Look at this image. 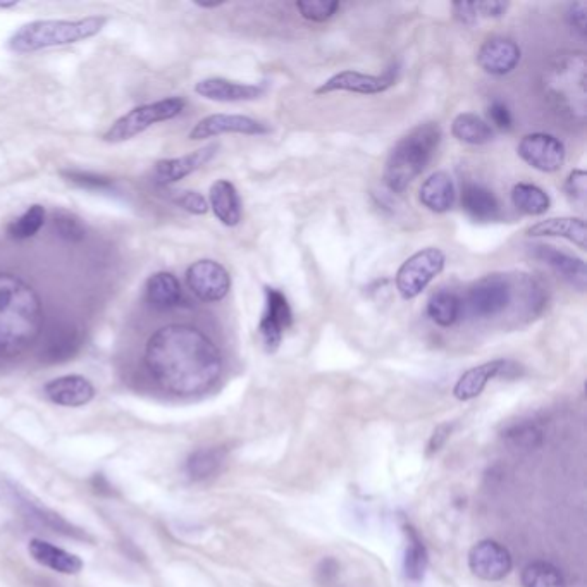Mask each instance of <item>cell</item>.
Wrapping results in <instances>:
<instances>
[{"instance_id":"6da1fadb","label":"cell","mask_w":587,"mask_h":587,"mask_svg":"<svg viewBox=\"0 0 587 587\" xmlns=\"http://www.w3.org/2000/svg\"><path fill=\"white\" fill-rule=\"evenodd\" d=\"M143 362L155 384L174 396L202 395L223 374L216 343L190 324L157 329L147 341Z\"/></svg>"},{"instance_id":"7a4b0ae2","label":"cell","mask_w":587,"mask_h":587,"mask_svg":"<svg viewBox=\"0 0 587 587\" xmlns=\"http://www.w3.org/2000/svg\"><path fill=\"white\" fill-rule=\"evenodd\" d=\"M42 328L37 291L11 272H0V359H13L35 345Z\"/></svg>"},{"instance_id":"3957f363","label":"cell","mask_w":587,"mask_h":587,"mask_svg":"<svg viewBox=\"0 0 587 587\" xmlns=\"http://www.w3.org/2000/svg\"><path fill=\"white\" fill-rule=\"evenodd\" d=\"M587 59L581 50H567L551 57L543 76L544 100L569 123H586L587 116Z\"/></svg>"},{"instance_id":"277c9868","label":"cell","mask_w":587,"mask_h":587,"mask_svg":"<svg viewBox=\"0 0 587 587\" xmlns=\"http://www.w3.org/2000/svg\"><path fill=\"white\" fill-rule=\"evenodd\" d=\"M443 138V131L438 123H422L408 131L400 142L396 143L384 166V185L391 192L402 193L412 181L417 180L429 162L433 161Z\"/></svg>"},{"instance_id":"5b68a950","label":"cell","mask_w":587,"mask_h":587,"mask_svg":"<svg viewBox=\"0 0 587 587\" xmlns=\"http://www.w3.org/2000/svg\"><path fill=\"white\" fill-rule=\"evenodd\" d=\"M104 16L83 19H38L19 26L9 38V47L18 54H33L38 50L78 44L81 40L99 35L106 26Z\"/></svg>"},{"instance_id":"8992f818","label":"cell","mask_w":587,"mask_h":587,"mask_svg":"<svg viewBox=\"0 0 587 587\" xmlns=\"http://www.w3.org/2000/svg\"><path fill=\"white\" fill-rule=\"evenodd\" d=\"M185 106L186 102L181 97H169V99L157 100L152 104L135 107L112 124L104 135V140L107 143L126 142L130 138L140 135L143 131L149 130L150 126H154V124L178 118Z\"/></svg>"},{"instance_id":"52a82bcc","label":"cell","mask_w":587,"mask_h":587,"mask_svg":"<svg viewBox=\"0 0 587 587\" xmlns=\"http://www.w3.org/2000/svg\"><path fill=\"white\" fill-rule=\"evenodd\" d=\"M446 255L441 248H422L410 255L396 272L395 285L403 300L421 297L427 286L445 271Z\"/></svg>"},{"instance_id":"ba28073f","label":"cell","mask_w":587,"mask_h":587,"mask_svg":"<svg viewBox=\"0 0 587 587\" xmlns=\"http://www.w3.org/2000/svg\"><path fill=\"white\" fill-rule=\"evenodd\" d=\"M512 302V279L507 274H489L470 286L462 305L470 316L486 321L503 316Z\"/></svg>"},{"instance_id":"9c48e42d","label":"cell","mask_w":587,"mask_h":587,"mask_svg":"<svg viewBox=\"0 0 587 587\" xmlns=\"http://www.w3.org/2000/svg\"><path fill=\"white\" fill-rule=\"evenodd\" d=\"M81 329L71 321H54L38 336V359L45 364H61L73 359L81 348Z\"/></svg>"},{"instance_id":"30bf717a","label":"cell","mask_w":587,"mask_h":587,"mask_svg":"<svg viewBox=\"0 0 587 587\" xmlns=\"http://www.w3.org/2000/svg\"><path fill=\"white\" fill-rule=\"evenodd\" d=\"M266 307L259 322V336L267 352L278 350L286 331L293 326V310L283 291L272 286L264 288Z\"/></svg>"},{"instance_id":"8fae6325","label":"cell","mask_w":587,"mask_h":587,"mask_svg":"<svg viewBox=\"0 0 587 587\" xmlns=\"http://www.w3.org/2000/svg\"><path fill=\"white\" fill-rule=\"evenodd\" d=\"M517 154L527 166L539 173H557L567 159V150L562 140L550 133H529L522 136L517 145Z\"/></svg>"},{"instance_id":"7c38bea8","label":"cell","mask_w":587,"mask_h":587,"mask_svg":"<svg viewBox=\"0 0 587 587\" xmlns=\"http://www.w3.org/2000/svg\"><path fill=\"white\" fill-rule=\"evenodd\" d=\"M186 285L198 300L216 303L228 297L231 276L223 264L212 259H202L188 267Z\"/></svg>"},{"instance_id":"4fadbf2b","label":"cell","mask_w":587,"mask_h":587,"mask_svg":"<svg viewBox=\"0 0 587 587\" xmlns=\"http://www.w3.org/2000/svg\"><path fill=\"white\" fill-rule=\"evenodd\" d=\"M398 66H391L386 69L383 75H365L360 71H341L324 81L321 87L317 88V95H326L333 92L359 93V95H377L390 90L398 80Z\"/></svg>"},{"instance_id":"5bb4252c","label":"cell","mask_w":587,"mask_h":587,"mask_svg":"<svg viewBox=\"0 0 587 587\" xmlns=\"http://www.w3.org/2000/svg\"><path fill=\"white\" fill-rule=\"evenodd\" d=\"M271 133V128L259 119L243 116V114H211L200 119L190 131V140H207L221 135L259 136Z\"/></svg>"},{"instance_id":"9a60e30c","label":"cell","mask_w":587,"mask_h":587,"mask_svg":"<svg viewBox=\"0 0 587 587\" xmlns=\"http://www.w3.org/2000/svg\"><path fill=\"white\" fill-rule=\"evenodd\" d=\"M469 567L470 572L482 581H501L512 570V555L503 544L484 539L470 550Z\"/></svg>"},{"instance_id":"2e32d148","label":"cell","mask_w":587,"mask_h":587,"mask_svg":"<svg viewBox=\"0 0 587 587\" xmlns=\"http://www.w3.org/2000/svg\"><path fill=\"white\" fill-rule=\"evenodd\" d=\"M522 50L513 40L505 37L488 38L477 50L479 68L491 76L510 75L519 66Z\"/></svg>"},{"instance_id":"e0dca14e","label":"cell","mask_w":587,"mask_h":587,"mask_svg":"<svg viewBox=\"0 0 587 587\" xmlns=\"http://www.w3.org/2000/svg\"><path fill=\"white\" fill-rule=\"evenodd\" d=\"M219 145H207L202 149L195 150L192 154L176 157V159H164L154 166V178L159 185H173L178 181L185 180L186 176L195 173L198 169L211 162L217 154Z\"/></svg>"},{"instance_id":"ac0fdd59","label":"cell","mask_w":587,"mask_h":587,"mask_svg":"<svg viewBox=\"0 0 587 587\" xmlns=\"http://www.w3.org/2000/svg\"><path fill=\"white\" fill-rule=\"evenodd\" d=\"M195 92L212 100V102H248L257 100L266 93L264 85L254 83H240V81L226 80V78H205L195 85Z\"/></svg>"},{"instance_id":"d6986e66","label":"cell","mask_w":587,"mask_h":587,"mask_svg":"<svg viewBox=\"0 0 587 587\" xmlns=\"http://www.w3.org/2000/svg\"><path fill=\"white\" fill-rule=\"evenodd\" d=\"M45 396L59 407H83L95 398V386L87 377L71 374L52 379L45 384Z\"/></svg>"},{"instance_id":"ffe728a7","label":"cell","mask_w":587,"mask_h":587,"mask_svg":"<svg viewBox=\"0 0 587 587\" xmlns=\"http://www.w3.org/2000/svg\"><path fill=\"white\" fill-rule=\"evenodd\" d=\"M515 364L508 360L496 359L486 364L476 365L469 371H465L462 376L458 377L457 384L453 388V396L460 402H469L481 395L484 388L488 386L491 379L495 377L507 376L512 371Z\"/></svg>"},{"instance_id":"44dd1931","label":"cell","mask_w":587,"mask_h":587,"mask_svg":"<svg viewBox=\"0 0 587 587\" xmlns=\"http://www.w3.org/2000/svg\"><path fill=\"white\" fill-rule=\"evenodd\" d=\"M534 257L544 262L546 266H550L563 281L574 286L575 290L586 291L587 267L584 260L550 245L534 247Z\"/></svg>"},{"instance_id":"7402d4cb","label":"cell","mask_w":587,"mask_h":587,"mask_svg":"<svg viewBox=\"0 0 587 587\" xmlns=\"http://www.w3.org/2000/svg\"><path fill=\"white\" fill-rule=\"evenodd\" d=\"M531 238H563L574 243L575 247L586 250L587 231L584 217H550L532 224L526 231Z\"/></svg>"},{"instance_id":"603a6c76","label":"cell","mask_w":587,"mask_h":587,"mask_svg":"<svg viewBox=\"0 0 587 587\" xmlns=\"http://www.w3.org/2000/svg\"><path fill=\"white\" fill-rule=\"evenodd\" d=\"M419 200L427 211L434 214H446L453 209L457 202V188L452 176L446 171H436L431 174L419 190Z\"/></svg>"},{"instance_id":"cb8c5ba5","label":"cell","mask_w":587,"mask_h":587,"mask_svg":"<svg viewBox=\"0 0 587 587\" xmlns=\"http://www.w3.org/2000/svg\"><path fill=\"white\" fill-rule=\"evenodd\" d=\"M460 202L465 214L476 223H493L500 217V200L489 188L479 183H465Z\"/></svg>"},{"instance_id":"d4e9b609","label":"cell","mask_w":587,"mask_h":587,"mask_svg":"<svg viewBox=\"0 0 587 587\" xmlns=\"http://www.w3.org/2000/svg\"><path fill=\"white\" fill-rule=\"evenodd\" d=\"M28 551L35 562L59 574L75 575L83 569V562L78 555L44 539H31Z\"/></svg>"},{"instance_id":"484cf974","label":"cell","mask_w":587,"mask_h":587,"mask_svg":"<svg viewBox=\"0 0 587 587\" xmlns=\"http://www.w3.org/2000/svg\"><path fill=\"white\" fill-rule=\"evenodd\" d=\"M209 207L224 226L235 228L241 223L243 207L240 193L231 181L217 180L216 183H212L209 190Z\"/></svg>"},{"instance_id":"4316f807","label":"cell","mask_w":587,"mask_h":587,"mask_svg":"<svg viewBox=\"0 0 587 587\" xmlns=\"http://www.w3.org/2000/svg\"><path fill=\"white\" fill-rule=\"evenodd\" d=\"M145 300L155 310L176 309L183 302V288L171 272H155L145 285Z\"/></svg>"},{"instance_id":"83f0119b","label":"cell","mask_w":587,"mask_h":587,"mask_svg":"<svg viewBox=\"0 0 587 587\" xmlns=\"http://www.w3.org/2000/svg\"><path fill=\"white\" fill-rule=\"evenodd\" d=\"M226 458H228V452L223 446L198 448L186 458L185 474L188 479L195 482L207 481L219 474V470L226 464Z\"/></svg>"},{"instance_id":"f1b7e54d","label":"cell","mask_w":587,"mask_h":587,"mask_svg":"<svg viewBox=\"0 0 587 587\" xmlns=\"http://www.w3.org/2000/svg\"><path fill=\"white\" fill-rule=\"evenodd\" d=\"M403 532L407 538V548H405V557H403V572H405L407 581L421 582L426 575L427 565H429L426 544L419 536V532L415 531L414 526L405 524Z\"/></svg>"},{"instance_id":"f546056e","label":"cell","mask_w":587,"mask_h":587,"mask_svg":"<svg viewBox=\"0 0 587 587\" xmlns=\"http://www.w3.org/2000/svg\"><path fill=\"white\" fill-rule=\"evenodd\" d=\"M427 316L439 328H452L462 317V298L452 290H438L427 302Z\"/></svg>"},{"instance_id":"4dcf8cb0","label":"cell","mask_w":587,"mask_h":587,"mask_svg":"<svg viewBox=\"0 0 587 587\" xmlns=\"http://www.w3.org/2000/svg\"><path fill=\"white\" fill-rule=\"evenodd\" d=\"M452 135L458 142L467 145H486L495 140V130L491 128V124L472 112H462L453 119Z\"/></svg>"},{"instance_id":"1f68e13d","label":"cell","mask_w":587,"mask_h":587,"mask_svg":"<svg viewBox=\"0 0 587 587\" xmlns=\"http://www.w3.org/2000/svg\"><path fill=\"white\" fill-rule=\"evenodd\" d=\"M501 441L508 446V450L515 453H531L543 445L544 434L541 427L532 421H519L501 433Z\"/></svg>"},{"instance_id":"d6a6232c","label":"cell","mask_w":587,"mask_h":587,"mask_svg":"<svg viewBox=\"0 0 587 587\" xmlns=\"http://www.w3.org/2000/svg\"><path fill=\"white\" fill-rule=\"evenodd\" d=\"M512 202L526 216H544L551 207L550 195L532 183H517L513 186Z\"/></svg>"},{"instance_id":"836d02e7","label":"cell","mask_w":587,"mask_h":587,"mask_svg":"<svg viewBox=\"0 0 587 587\" xmlns=\"http://www.w3.org/2000/svg\"><path fill=\"white\" fill-rule=\"evenodd\" d=\"M19 501L23 505V510L30 515V519L37 520L40 526L47 527L50 531L64 534L68 538H87L83 531L76 529L73 524H69L68 520L62 519L61 515H57L56 512H52L49 508L42 507L35 501L28 500L25 496H21Z\"/></svg>"},{"instance_id":"e575fe53","label":"cell","mask_w":587,"mask_h":587,"mask_svg":"<svg viewBox=\"0 0 587 587\" xmlns=\"http://www.w3.org/2000/svg\"><path fill=\"white\" fill-rule=\"evenodd\" d=\"M522 587H567L565 577L553 563L532 562L520 575Z\"/></svg>"},{"instance_id":"d590c367","label":"cell","mask_w":587,"mask_h":587,"mask_svg":"<svg viewBox=\"0 0 587 587\" xmlns=\"http://www.w3.org/2000/svg\"><path fill=\"white\" fill-rule=\"evenodd\" d=\"M45 216L47 212L42 205H31L18 219H14L13 223L7 226V235L16 241L33 238L40 229L44 228Z\"/></svg>"},{"instance_id":"8d00e7d4","label":"cell","mask_w":587,"mask_h":587,"mask_svg":"<svg viewBox=\"0 0 587 587\" xmlns=\"http://www.w3.org/2000/svg\"><path fill=\"white\" fill-rule=\"evenodd\" d=\"M295 7L303 19L312 23H324L333 18L334 14H338L341 4L338 0H298Z\"/></svg>"},{"instance_id":"74e56055","label":"cell","mask_w":587,"mask_h":587,"mask_svg":"<svg viewBox=\"0 0 587 587\" xmlns=\"http://www.w3.org/2000/svg\"><path fill=\"white\" fill-rule=\"evenodd\" d=\"M54 228H56L57 235L69 243H78V241L85 240V236H87L85 224L73 212L57 211L54 214Z\"/></svg>"},{"instance_id":"f35d334b","label":"cell","mask_w":587,"mask_h":587,"mask_svg":"<svg viewBox=\"0 0 587 587\" xmlns=\"http://www.w3.org/2000/svg\"><path fill=\"white\" fill-rule=\"evenodd\" d=\"M62 176L71 181L73 185L92 190V192H114L116 185L111 178L102 176V174L88 173V171H62Z\"/></svg>"},{"instance_id":"ab89813d","label":"cell","mask_w":587,"mask_h":587,"mask_svg":"<svg viewBox=\"0 0 587 587\" xmlns=\"http://www.w3.org/2000/svg\"><path fill=\"white\" fill-rule=\"evenodd\" d=\"M169 200L174 205L181 207L183 211L195 214V216H204L209 211V202L204 195H200L198 192H192V190H183V192H169Z\"/></svg>"},{"instance_id":"60d3db41","label":"cell","mask_w":587,"mask_h":587,"mask_svg":"<svg viewBox=\"0 0 587 587\" xmlns=\"http://www.w3.org/2000/svg\"><path fill=\"white\" fill-rule=\"evenodd\" d=\"M565 193L574 204H586L587 197V174L584 169H574L565 181Z\"/></svg>"},{"instance_id":"b9f144b4","label":"cell","mask_w":587,"mask_h":587,"mask_svg":"<svg viewBox=\"0 0 587 587\" xmlns=\"http://www.w3.org/2000/svg\"><path fill=\"white\" fill-rule=\"evenodd\" d=\"M488 118L498 130L510 131L513 128L512 111H510L507 104L501 102V100L496 99L489 104ZM493 126H491V128H493Z\"/></svg>"},{"instance_id":"7bdbcfd3","label":"cell","mask_w":587,"mask_h":587,"mask_svg":"<svg viewBox=\"0 0 587 587\" xmlns=\"http://www.w3.org/2000/svg\"><path fill=\"white\" fill-rule=\"evenodd\" d=\"M455 426H457L455 422H446V424H439L434 429L431 438H429V443H427V457H433L446 445V441L452 436Z\"/></svg>"},{"instance_id":"ee69618b","label":"cell","mask_w":587,"mask_h":587,"mask_svg":"<svg viewBox=\"0 0 587 587\" xmlns=\"http://www.w3.org/2000/svg\"><path fill=\"white\" fill-rule=\"evenodd\" d=\"M567 23L574 28L581 37L587 35V4L586 2H574L567 9Z\"/></svg>"},{"instance_id":"f6af8a7d","label":"cell","mask_w":587,"mask_h":587,"mask_svg":"<svg viewBox=\"0 0 587 587\" xmlns=\"http://www.w3.org/2000/svg\"><path fill=\"white\" fill-rule=\"evenodd\" d=\"M453 16L460 25L474 26L479 23V14H477L476 2H453Z\"/></svg>"},{"instance_id":"bcb514c9","label":"cell","mask_w":587,"mask_h":587,"mask_svg":"<svg viewBox=\"0 0 587 587\" xmlns=\"http://www.w3.org/2000/svg\"><path fill=\"white\" fill-rule=\"evenodd\" d=\"M476 7L479 18L500 19L507 14L510 4L500 0H486V2H476Z\"/></svg>"},{"instance_id":"7dc6e473","label":"cell","mask_w":587,"mask_h":587,"mask_svg":"<svg viewBox=\"0 0 587 587\" xmlns=\"http://www.w3.org/2000/svg\"><path fill=\"white\" fill-rule=\"evenodd\" d=\"M338 574H340V565L333 558H324L321 565L317 567V579L322 584H329V582L334 581Z\"/></svg>"},{"instance_id":"c3c4849f","label":"cell","mask_w":587,"mask_h":587,"mask_svg":"<svg viewBox=\"0 0 587 587\" xmlns=\"http://www.w3.org/2000/svg\"><path fill=\"white\" fill-rule=\"evenodd\" d=\"M224 2H197L198 7H204V9H216V7L223 6Z\"/></svg>"},{"instance_id":"681fc988","label":"cell","mask_w":587,"mask_h":587,"mask_svg":"<svg viewBox=\"0 0 587 587\" xmlns=\"http://www.w3.org/2000/svg\"><path fill=\"white\" fill-rule=\"evenodd\" d=\"M18 6V2L13 0V2H0V9H11V7Z\"/></svg>"}]
</instances>
